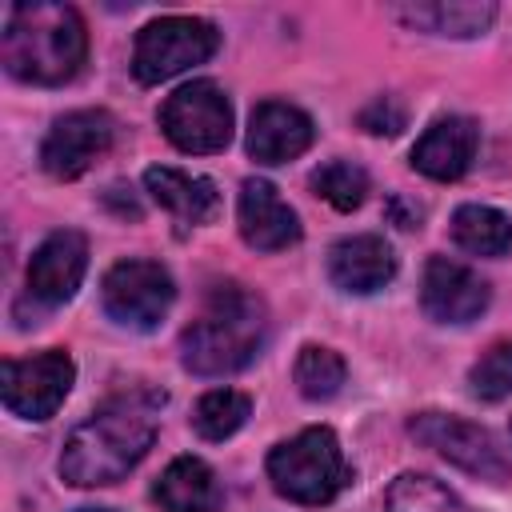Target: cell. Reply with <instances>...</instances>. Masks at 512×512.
Instances as JSON below:
<instances>
[{"instance_id":"1","label":"cell","mask_w":512,"mask_h":512,"mask_svg":"<svg viewBox=\"0 0 512 512\" xmlns=\"http://www.w3.org/2000/svg\"><path fill=\"white\" fill-rule=\"evenodd\" d=\"M160 404L164 392H124L104 400L64 440L60 476L76 488H100L124 480L156 440Z\"/></svg>"},{"instance_id":"2","label":"cell","mask_w":512,"mask_h":512,"mask_svg":"<svg viewBox=\"0 0 512 512\" xmlns=\"http://www.w3.org/2000/svg\"><path fill=\"white\" fill-rule=\"evenodd\" d=\"M88 56V32L72 4H12L0 32V60L24 84H68Z\"/></svg>"},{"instance_id":"3","label":"cell","mask_w":512,"mask_h":512,"mask_svg":"<svg viewBox=\"0 0 512 512\" xmlns=\"http://www.w3.org/2000/svg\"><path fill=\"white\" fill-rule=\"evenodd\" d=\"M268 312L244 284H212L200 320L180 336V364L196 376H232L248 368L264 344Z\"/></svg>"},{"instance_id":"4","label":"cell","mask_w":512,"mask_h":512,"mask_svg":"<svg viewBox=\"0 0 512 512\" xmlns=\"http://www.w3.org/2000/svg\"><path fill=\"white\" fill-rule=\"evenodd\" d=\"M268 480L296 504H328L348 484V464L332 428H304L268 452Z\"/></svg>"},{"instance_id":"5","label":"cell","mask_w":512,"mask_h":512,"mask_svg":"<svg viewBox=\"0 0 512 512\" xmlns=\"http://www.w3.org/2000/svg\"><path fill=\"white\" fill-rule=\"evenodd\" d=\"M220 48L216 24L200 16H160L140 28L136 52H132V72L140 84H164L192 64L212 60Z\"/></svg>"},{"instance_id":"6","label":"cell","mask_w":512,"mask_h":512,"mask_svg":"<svg viewBox=\"0 0 512 512\" xmlns=\"http://www.w3.org/2000/svg\"><path fill=\"white\" fill-rule=\"evenodd\" d=\"M160 128L180 152H220L232 140V104L212 80H192L160 104Z\"/></svg>"},{"instance_id":"7","label":"cell","mask_w":512,"mask_h":512,"mask_svg":"<svg viewBox=\"0 0 512 512\" xmlns=\"http://www.w3.org/2000/svg\"><path fill=\"white\" fill-rule=\"evenodd\" d=\"M100 300L116 324L148 332L168 316V308L176 300V284H172L168 268L156 260H120L108 268V276L100 284Z\"/></svg>"},{"instance_id":"8","label":"cell","mask_w":512,"mask_h":512,"mask_svg":"<svg viewBox=\"0 0 512 512\" xmlns=\"http://www.w3.org/2000/svg\"><path fill=\"white\" fill-rule=\"evenodd\" d=\"M72 380H76V364L60 348L28 356V360H4L0 364L4 408L12 416H24V420H48L64 404Z\"/></svg>"},{"instance_id":"9","label":"cell","mask_w":512,"mask_h":512,"mask_svg":"<svg viewBox=\"0 0 512 512\" xmlns=\"http://www.w3.org/2000/svg\"><path fill=\"white\" fill-rule=\"evenodd\" d=\"M408 432L424 448L440 452L448 464H456V468H464L480 480H492V484L508 480V460H504L500 444L492 440L488 428H480L472 420H460V416H448V412H420V416L408 420Z\"/></svg>"},{"instance_id":"10","label":"cell","mask_w":512,"mask_h":512,"mask_svg":"<svg viewBox=\"0 0 512 512\" xmlns=\"http://www.w3.org/2000/svg\"><path fill=\"white\" fill-rule=\"evenodd\" d=\"M112 136H116V120L104 108L68 112L48 128V136L40 144V164L56 180H76L92 168L96 156H104L112 148Z\"/></svg>"},{"instance_id":"11","label":"cell","mask_w":512,"mask_h":512,"mask_svg":"<svg viewBox=\"0 0 512 512\" xmlns=\"http://www.w3.org/2000/svg\"><path fill=\"white\" fill-rule=\"evenodd\" d=\"M420 304L440 324H468L488 308V284L468 264L432 256L420 280Z\"/></svg>"},{"instance_id":"12","label":"cell","mask_w":512,"mask_h":512,"mask_svg":"<svg viewBox=\"0 0 512 512\" xmlns=\"http://www.w3.org/2000/svg\"><path fill=\"white\" fill-rule=\"evenodd\" d=\"M84 268H88V240L76 228H60L28 260V296L48 308L64 304L80 288Z\"/></svg>"},{"instance_id":"13","label":"cell","mask_w":512,"mask_h":512,"mask_svg":"<svg viewBox=\"0 0 512 512\" xmlns=\"http://www.w3.org/2000/svg\"><path fill=\"white\" fill-rule=\"evenodd\" d=\"M312 120L308 112L284 104V100H264L256 104L252 120H248V156L260 164H284L296 160L300 152L312 148Z\"/></svg>"},{"instance_id":"14","label":"cell","mask_w":512,"mask_h":512,"mask_svg":"<svg viewBox=\"0 0 512 512\" xmlns=\"http://www.w3.org/2000/svg\"><path fill=\"white\" fill-rule=\"evenodd\" d=\"M240 236L256 252H280L300 240V216L280 200V192L252 176L240 188Z\"/></svg>"},{"instance_id":"15","label":"cell","mask_w":512,"mask_h":512,"mask_svg":"<svg viewBox=\"0 0 512 512\" xmlns=\"http://www.w3.org/2000/svg\"><path fill=\"white\" fill-rule=\"evenodd\" d=\"M328 276H332V284L340 292L368 296V292L384 288L396 276V256H392L384 236H372V232L344 236L328 252Z\"/></svg>"},{"instance_id":"16","label":"cell","mask_w":512,"mask_h":512,"mask_svg":"<svg viewBox=\"0 0 512 512\" xmlns=\"http://www.w3.org/2000/svg\"><path fill=\"white\" fill-rule=\"evenodd\" d=\"M480 128L468 116H440L412 148V168L428 180H460L476 156Z\"/></svg>"},{"instance_id":"17","label":"cell","mask_w":512,"mask_h":512,"mask_svg":"<svg viewBox=\"0 0 512 512\" xmlns=\"http://www.w3.org/2000/svg\"><path fill=\"white\" fill-rule=\"evenodd\" d=\"M404 28H416V32H428V36H456V40H468V36H480L492 28L496 20V4L488 0H436V4H392L388 8Z\"/></svg>"},{"instance_id":"18","label":"cell","mask_w":512,"mask_h":512,"mask_svg":"<svg viewBox=\"0 0 512 512\" xmlns=\"http://www.w3.org/2000/svg\"><path fill=\"white\" fill-rule=\"evenodd\" d=\"M152 500L164 512H216L224 492L216 484V472L200 456H176L160 472V480L152 488Z\"/></svg>"},{"instance_id":"19","label":"cell","mask_w":512,"mask_h":512,"mask_svg":"<svg viewBox=\"0 0 512 512\" xmlns=\"http://www.w3.org/2000/svg\"><path fill=\"white\" fill-rule=\"evenodd\" d=\"M144 188L152 192L156 204H164L184 224H208L220 212V192L208 176H188L180 168L156 164V168L144 172Z\"/></svg>"},{"instance_id":"20","label":"cell","mask_w":512,"mask_h":512,"mask_svg":"<svg viewBox=\"0 0 512 512\" xmlns=\"http://www.w3.org/2000/svg\"><path fill=\"white\" fill-rule=\"evenodd\" d=\"M452 240L472 256H504L512 248V220L488 204H464L452 216Z\"/></svg>"},{"instance_id":"21","label":"cell","mask_w":512,"mask_h":512,"mask_svg":"<svg viewBox=\"0 0 512 512\" xmlns=\"http://www.w3.org/2000/svg\"><path fill=\"white\" fill-rule=\"evenodd\" d=\"M384 512H468V504L424 472H404L384 492Z\"/></svg>"},{"instance_id":"22","label":"cell","mask_w":512,"mask_h":512,"mask_svg":"<svg viewBox=\"0 0 512 512\" xmlns=\"http://www.w3.org/2000/svg\"><path fill=\"white\" fill-rule=\"evenodd\" d=\"M248 412H252V400H248L244 392H236V388H212V392H204V396L196 400V408H192V428H196L204 440H228L232 432L244 428Z\"/></svg>"},{"instance_id":"23","label":"cell","mask_w":512,"mask_h":512,"mask_svg":"<svg viewBox=\"0 0 512 512\" xmlns=\"http://www.w3.org/2000/svg\"><path fill=\"white\" fill-rule=\"evenodd\" d=\"M308 184H312V192H316L320 200H328L336 212H352V208H360L364 196H368V172H364L360 164H352V160H328V164H320Z\"/></svg>"},{"instance_id":"24","label":"cell","mask_w":512,"mask_h":512,"mask_svg":"<svg viewBox=\"0 0 512 512\" xmlns=\"http://www.w3.org/2000/svg\"><path fill=\"white\" fill-rule=\"evenodd\" d=\"M344 376H348V368H344V360L332 348H324V344L300 348V356H296V384H300V392L308 400H332L344 388Z\"/></svg>"},{"instance_id":"25","label":"cell","mask_w":512,"mask_h":512,"mask_svg":"<svg viewBox=\"0 0 512 512\" xmlns=\"http://www.w3.org/2000/svg\"><path fill=\"white\" fill-rule=\"evenodd\" d=\"M468 388L476 400L484 404H496L504 396H512V340H500L492 344L468 372Z\"/></svg>"},{"instance_id":"26","label":"cell","mask_w":512,"mask_h":512,"mask_svg":"<svg viewBox=\"0 0 512 512\" xmlns=\"http://www.w3.org/2000/svg\"><path fill=\"white\" fill-rule=\"evenodd\" d=\"M404 104L396 96H376L364 112H360V128L372 132V136H396L404 128Z\"/></svg>"},{"instance_id":"27","label":"cell","mask_w":512,"mask_h":512,"mask_svg":"<svg viewBox=\"0 0 512 512\" xmlns=\"http://www.w3.org/2000/svg\"><path fill=\"white\" fill-rule=\"evenodd\" d=\"M76 512H112V508H76Z\"/></svg>"}]
</instances>
